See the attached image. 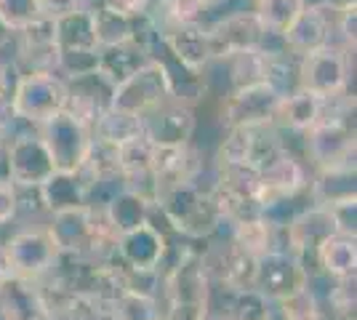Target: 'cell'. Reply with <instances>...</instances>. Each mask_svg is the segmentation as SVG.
<instances>
[{"mask_svg": "<svg viewBox=\"0 0 357 320\" xmlns=\"http://www.w3.org/2000/svg\"><path fill=\"white\" fill-rule=\"evenodd\" d=\"M256 131H259V125L224 128V137L219 142V150H216V163H253V158H256Z\"/></svg>", "mask_w": 357, "mask_h": 320, "instance_id": "obj_35", "label": "cell"}, {"mask_svg": "<svg viewBox=\"0 0 357 320\" xmlns=\"http://www.w3.org/2000/svg\"><path fill=\"white\" fill-rule=\"evenodd\" d=\"M200 3H203V6H206V8H211V6H216V3H219V0H200Z\"/></svg>", "mask_w": 357, "mask_h": 320, "instance_id": "obj_55", "label": "cell"}, {"mask_svg": "<svg viewBox=\"0 0 357 320\" xmlns=\"http://www.w3.org/2000/svg\"><path fill=\"white\" fill-rule=\"evenodd\" d=\"M64 83H67V105H64V112H70L73 118L86 123L91 131H93L96 121L112 107V91H115V86L99 70L89 73V75L73 77V80H64Z\"/></svg>", "mask_w": 357, "mask_h": 320, "instance_id": "obj_13", "label": "cell"}, {"mask_svg": "<svg viewBox=\"0 0 357 320\" xmlns=\"http://www.w3.org/2000/svg\"><path fill=\"white\" fill-rule=\"evenodd\" d=\"M232 243L259 259L269 251H275V227L264 216L245 219V222H232Z\"/></svg>", "mask_w": 357, "mask_h": 320, "instance_id": "obj_34", "label": "cell"}, {"mask_svg": "<svg viewBox=\"0 0 357 320\" xmlns=\"http://www.w3.org/2000/svg\"><path fill=\"white\" fill-rule=\"evenodd\" d=\"M275 320H326V312L312 286H307L275 305Z\"/></svg>", "mask_w": 357, "mask_h": 320, "instance_id": "obj_39", "label": "cell"}, {"mask_svg": "<svg viewBox=\"0 0 357 320\" xmlns=\"http://www.w3.org/2000/svg\"><path fill=\"white\" fill-rule=\"evenodd\" d=\"M91 16H93V32L96 46H118L126 40H134V16L123 14L118 8L107 6L102 0H91Z\"/></svg>", "mask_w": 357, "mask_h": 320, "instance_id": "obj_30", "label": "cell"}, {"mask_svg": "<svg viewBox=\"0 0 357 320\" xmlns=\"http://www.w3.org/2000/svg\"><path fill=\"white\" fill-rule=\"evenodd\" d=\"M280 99H283V93L267 80L232 89L222 99V125L224 128L269 125V123H275V112H278Z\"/></svg>", "mask_w": 357, "mask_h": 320, "instance_id": "obj_6", "label": "cell"}, {"mask_svg": "<svg viewBox=\"0 0 357 320\" xmlns=\"http://www.w3.org/2000/svg\"><path fill=\"white\" fill-rule=\"evenodd\" d=\"M16 56L14 67L19 75H30V73H56L59 67V40L54 30V19L40 16L30 24H24L22 30L14 32Z\"/></svg>", "mask_w": 357, "mask_h": 320, "instance_id": "obj_7", "label": "cell"}, {"mask_svg": "<svg viewBox=\"0 0 357 320\" xmlns=\"http://www.w3.org/2000/svg\"><path fill=\"white\" fill-rule=\"evenodd\" d=\"M16 80H19V70L14 61H0V96H11Z\"/></svg>", "mask_w": 357, "mask_h": 320, "instance_id": "obj_50", "label": "cell"}, {"mask_svg": "<svg viewBox=\"0 0 357 320\" xmlns=\"http://www.w3.org/2000/svg\"><path fill=\"white\" fill-rule=\"evenodd\" d=\"M123 280H126V291L163 299V277L158 275V270H131V267H126Z\"/></svg>", "mask_w": 357, "mask_h": 320, "instance_id": "obj_44", "label": "cell"}, {"mask_svg": "<svg viewBox=\"0 0 357 320\" xmlns=\"http://www.w3.org/2000/svg\"><path fill=\"white\" fill-rule=\"evenodd\" d=\"M165 235L152 224L128 229L118 238V259L131 270H155L163 257Z\"/></svg>", "mask_w": 357, "mask_h": 320, "instance_id": "obj_22", "label": "cell"}, {"mask_svg": "<svg viewBox=\"0 0 357 320\" xmlns=\"http://www.w3.org/2000/svg\"><path fill=\"white\" fill-rule=\"evenodd\" d=\"M203 174V155L192 142L187 144H155L152 153V176L155 195L178 182H192Z\"/></svg>", "mask_w": 357, "mask_h": 320, "instance_id": "obj_17", "label": "cell"}, {"mask_svg": "<svg viewBox=\"0 0 357 320\" xmlns=\"http://www.w3.org/2000/svg\"><path fill=\"white\" fill-rule=\"evenodd\" d=\"M86 176L80 171H54L38 190L40 200L48 213L75 208V206H86Z\"/></svg>", "mask_w": 357, "mask_h": 320, "instance_id": "obj_26", "label": "cell"}, {"mask_svg": "<svg viewBox=\"0 0 357 320\" xmlns=\"http://www.w3.org/2000/svg\"><path fill=\"white\" fill-rule=\"evenodd\" d=\"M3 245H6V254L11 261V273L27 277V280L45 277L59 257V248L45 227L22 229V232L11 235Z\"/></svg>", "mask_w": 357, "mask_h": 320, "instance_id": "obj_10", "label": "cell"}, {"mask_svg": "<svg viewBox=\"0 0 357 320\" xmlns=\"http://www.w3.org/2000/svg\"><path fill=\"white\" fill-rule=\"evenodd\" d=\"M22 123L24 121L16 115L11 96H0V139H11L14 134L24 131V128H19ZM27 128H30V125H27Z\"/></svg>", "mask_w": 357, "mask_h": 320, "instance_id": "obj_47", "label": "cell"}, {"mask_svg": "<svg viewBox=\"0 0 357 320\" xmlns=\"http://www.w3.org/2000/svg\"><path fill=\"white\" fill-rule=\"evenodd\" d=\"M38 134L45 142V150L51 155L56 171H80L83 168L91 139H93V131L86 123H80L70 112L61 109L54 118L38 125Z\"/></svg>", "mask_w": 357, "mask_h": 320, "instance_id": "obj_4", "label": "cell"}, {"mask_svg": "<svg viewBox=\"0 0 357 320\" xmlns=\"http://www.w3.org/2000/svg\"><path fill=\"white\" fill-rule=\"evenodd\" d=\"M312 283L310 270L304 267V259L296 254L285 251H269L256 259V275H253V289L261 291L272 305L283 302L285 296L307 289Z\"/></svg>", "mask_w": 357, "mask_h": 320, "instance_id": "obj_8", "label": "cell"}, {"mask_svg": "<svg viewBox=\"0 0 357 320\" xmlns=\"http://www.w3.org/2000/svg\"><path fill=\"white\" fill-rule=\"evenodd\" d=\"M16 216V187L11 182H0V227Z\"/></svg>", "mask_w": 357, "mask_h": 320, "instance_id": "obj_48", "label": "cell"}, {"mask_svg": "<svg viewBox=\"0 0 357 320\" xmlns=\"http://www.w3.org/2000/svg\"><path fill=\"white\" fill-rule=\"evenodd\" d=\"M0 16L11 30H22L24 24H30L35 19H40L43 11L38 6V0H0Z\"/></svg>", "mask_w": 357, "mask_h": 320, "instance_id": "obj_43", "label": "cell"}, {"mask_svg": "<svg viewBox=\"0 0 357 320\" xmlns=\"http://www.w3.org/2000/svg\"><path fill=\"white\" fill-rule=\"evenodd\" d=\"M102 3L112 6V8H118V11H123V14H128V16H142V14H147L152 0H102Z\"/></svg>", "mask_w": 357, "mask_h": 320, "instance_id": "obj_51", "label": "cell"}, {"mask_svg": "<svg viewBox=\"0 0 357 320\" xmlns=\"http://www.w3.org/2000/svg\"><path fill=\"white\" fill-rule=\"evenodd\" d=\"M160 320H165V318H160Z\"/></svg>", "mask_w": 357, "mask_h": 320, "instance_id": "obj_56", "label": "cell"}, {"mask_svg": "<svg viewBox=\"0 0 357 320\" xmlns=\"http://www.w3.org/2000/svg\"><path fill=\"white\" fill-rule=\"evenodd\" d=\"M11 43H14V30H11V27L3 22V16H0V51L8 48Z\"/></svg>", "mask_w": 357, "mask_h": 320, "instance_id": "obj_52", "label": "cell"}, {"mask_svg": "<svg viewBox=\"0 0 357 320\" xmlns=\"http://www.w3.org/2000/svg\"><path fill=\"white\" fill-rule=\"evenodd\" d=\"M139 134H144L142 118H139V115H131V112L112 109V107H109L105 115L96 121V125H93V137L107 142V144H112V147H118V144L139 137Z\"/></svg>", "mask_w": 357, "mask_h": 320, "instance_id": "obj_36", "label": "cell"}, {"mask_svg": "<svg viewBox=\"0 0 357 320\" xmlns=\"http://www.w3.org/2000/svg\"><path fill=\"white\" fill-rule=\"evenodd\" d=\"M206 30H208L211 38V48H213V59H227L229 54H238V51L261 48L269 32L253 8H243V11L219 16Z\"/></svg>", "mask_w": 357, "mask_h": 320, "instance_id": "obj_11", "label": "cell"}, {"mask_svg": "<svg viewBox=\"0 0 357 320\" xmlns=\"http://www.w3.org/2000/svg\"><path fill=\"white\" fill-rule=\"evenodd\" d=\"M64 315L67 320H112V310L96 305L89 296H73Z\"/></svg>", "mask_w": 357, "mask_h": 320, "instance_id": "obj_45", "label": "cell"}, {"mask_svg": "<svg viewBox=\"0 0 357 320\" xmlns=\"http://www.w3.org/2000/svg\"><path fill=\"white\" fill-rule=\"evenodd\" d=\"M259 179H261V192H259L261 203L298 198L310 187L307 168L291 150H280L272 160H267L259 168Z\"/></svg>", "mask_w": 357, "mask_h": 320, "instance_id": "obj_15", "label": "cell"}, {"mask_svg": "<svg viewBox=\"0 0 357 320\" xmlns=\"http://www.w3.org/2000/svg\"><path fill=\"white\" fill-rule=\"evenodd\" d=\"M314 259L328 277H349L357 275V238L349 235H331L314 251Z\"/></svg>", "mask_w": 357, "mask_h": 320, "instance_id": "obj_29", "label": "cell"}, {"mask_svg": "<svg viewBox=\"0 0 357 320\" xmlns=\"http://www.w3.org/2000/svg\"><path fill=\"white\" fill-rule=\"evenodd\" d=\"M331 211H333V219H336L339 235H349V238H357V200H347V203H339V206H333Z\"/></svg>", "mask_w": 357, "mask_h": 320, "instance_id": "obj_46", "label": "cell"}, {"mask_svg": "<svg viewBox=\"0 0 357 320\" xmlns=\"http://www.w3.org/2000/svg\"><path fill=\"white\" fill-rule=\"evenodd\" d=\"M0 318L3 320L51 318L38 280H27V277H19V275H11V277L0 280Z\"/></svg>", "mask_w": 357, "mask_h": 320, "instance_id": "obj_20", "label": "cell"}, {"mask_svg": "<svg viewBox=\"0 0 357 320\" xmlns=\"http://www.w3.org/2000/svg\"><path fill=\"white\" fill-rule=\"evenodd\" d=\"M54 30H56V40H59L61 51H70V48H99L96 46V32H93L91 6L54 16Z\"/></svg>", "mask_w": 357, "mask_h": 320, "instance_id": "obj_31", "label": "cell"}, {"mask_svg": "<svg viewBox=\"0 0 357 320\" xmlns=\"http://www.w3.org/2000/svg\"><path fill=\"white\" fill-rule=\"evenodd\" d=\"M149 203L152 200L139 195L134 190H120L115 198L105 206V213L109 219V224L118 229L120 235L128 232V229H136L142 224H147V213H149Z\"/></svg>", "mask_w": 357, "mask_h": 320, "instance_id": "obj_32", "label": "cell"}, {"mask_svg": "<svg viewBox=\"0 0 357 320\" xmlns=\"http://www.w3.org/2000/svg\"><path fill=\"white\" fill-rule=\"evenodd\" d=\"M171 99V89L165 80L160 64L149 56V61L136 70L128 80H123L115 86L112 91V109L120 112H131V115H147L152 107H158L160 102Z\"/></svg>", "mask_w": 357, "mask_h": 320, "instance_id": "obj_12", "label": "cell"}, {"mask_svg": "<svg viewBox=\"0 0 357 320\" xmlns=\"http://www.w3.org/2000/svg\"><path fill=\"white\" fill-rule=\"evenodd\" d=\"M16 115L30 125H40L54 118L67 105V83L56 73H30L19 75L11 91Z\"/></svg>", "mask_w": 357, "mask_h": 320, "instance_id": "obj_3", "label": "cell"}, {"mask_svg": "<svg viewBox=\"0 0 357 320\" xmlns=\"http://www.w3.org/2000/svg\"><path fill=\"white\" fill-rule=\"evenodd\" d=\"M213 190L232 200H253L261 192L259 166L253 163H216Z\"/></svg>", "mask_w": 357, "mask_h": 320, "instance_id": "obj_28", "label": "cell"}, {"mask_svg": "<svg viewBox=\"0 0 357 320\" xmlns=\"http://www.w3.org/2000/svg\"><path fill=\"white\" fill-rule=\"evenodd\" d=\"M142 123L152 144H187L192 142L197 128L195 107L176 99H165L158 107H152L147 115H142Z\"/></svg>", "mask_w": 357, "mask_h": 320, "instance_id": "obj_14", "label": "cell"}, {"mask_svg": "<svg viewBox=\"0 0 357 320\" xmlns=\"http://www.w3.org/2000/svg\"><path fill=\"white\" fill-rule=\"evenodd\" d=\"M304 155L312 160L314 171L326 168H355L357 142L355 123L328 121L317 123L304 134Z\"/></svg>", "mask_w": 357, "mask_h": 320, "instance_id": "obj_5", "label": "cell"}, {"mask_svg": "<svg viewBox=\"0 0 357 320\" xmlns=\"http://www.w3.org/2000/svg\"><path fill=\"white\" fill-rule=\"evenodd\" d=\"M229 294H232V299L222 310L227 320H275V305L261 291L240 289L229 291Z\"/></svg>", "mask_w": 357, "mask_h": 320, "instance_id": "obj_37", "label": "cell"}, {"mask_svg": "<svg viewBox=\"0 0 357 320\" xmlns=\"http://www.w3.org/2000/svg\"><path fill=\"white\" fill-rule=\"evenodd\" d=\"M93 222H96V211L91 206H75V208L51 213V224L45 229L51 232L59 251L86 257L91 235H93Z\"/></svg>", "mask_w": 357, "mask_h": 320, "instance_id": "obj_21", "label": "cell"}, {"mask_svg": "<svg viewBox=\"0 0 357 320\" xmlns=\"http://www.w3.org/2000/svg\"><path fill=\"white\" fill-rule=\"evenodd\" d=\"M11 261H8V254H6V245L0 243V280H6V277H11Z\"/></svg>", "mask_w": 357, "mask_h": 320, "instance_id": "obj_53", "label": "cell"}, {"mask_svg": "<svg viewBox=\"0 0 357 320\" xmlns=\"http://www.w3.org/2000/svg\"><path fill=\"white\" fill-rule=\"evenodd\" d=\"M320 107H323L320 96L296 89L280 99L275 112V125L288 134H307L320 123Z\"/></svg>", "mask_w": 357, "mask_h": 320, "instance_id": "obj_24", "label": "cell"}, {"mask_svg": "<svg viewBox=\"0 0 357 320\" xmlns=\"http://www.w3.org/2000/svg\"><path fill=\"white\" fill-rule=\"evenodd\" d=\"M357 0H326V8H333V11H347V8H355Z\"/></svg>", "mask_w": 357, "mask_h": 320, "instance_id": "obj_54", "label": "cell"}, {"mask_svg": "<svg viewBox=\"0 0 357 320\" xmlns=\"http://www.w3.org/2000/svg\"><path fill=\"white\" fill-rule=\"evenodd\" d=\"M355 54L336 46L314 48L310 54L298 56V89L310 91L320 99L349 91V75H352V59Z\"/></svg>", "mask_w": 357, "mask_h": 320, "instance_id": "obj_2", "label": "cell"}, {"mask_svg": "<svg viewBox=\"0 0 357 320\" xmlns=\"http://www.w3.org/2000/svg\"><path fill=\"white\" fill-rule=\"evenodd\" d=\"M163 43L181 64H187L190 70H197V73H206V67L213 61L208 30L203 24H190V27H176V30L165 32Z\"/></svg>", "mask_w": 357, "mask_h": 320, "instance_id": "obj_23", "label": "cell"}, {"mask_svg": "<svg viewBox=\"0 0 357 320\" xmlns=\"http://www.w3.org/2000/svg\"><path fill=\"white\" fill-rule=\"evenodd\" d=\"M339 11L333 8H301V14L283 32V43L291 54L304 56L314 48L331 46Z\"/></svg>", "mask_w": 357, "mask_h": 320, "instance_id": "obj_18", "label": "cell"}, {"mask_svg": "<svg viewBox=\"0 0 357 320\" xmlns=\"http://www.w3.org/2000/svg\"><path fill=\"white\" fill-rule=\"evenodd\" d=\"M163 318V307L160 299L134 294V291H123L115 307H112V320H160Z\"/></svg>", "mask_w": 357, "mask_h": 320, "instance_id": "obj_41", "label": "cell"}, {"mask_svg": "<svg viewBox=\"0 0 357 320\" xmlns=\"http://www.w3.org/2000/svg\"><path fill=\"white\" fill-rule=\"evenodd\" d=\"M213 283L203 261V251H192L178 264L174 273L163 277V302L165 305H192V302H211Z\"/></svg>", "mask_w": 357, "mask_h": 320, "instance_id": "obj_16", "label": "cell"}, {"mask_svg": "<svg viewBox=\"0 0 357 320\" xmlns=\"http://www.w3.org/2000/svg\"><path fill=\"white\" fill-rule=\"evenodd\" d=\"M301 0H253V11L261 19V24L278 35L288 30V24L301 14Z\"/></svg>", "mask_w": 357, "mask_h": 320, "instance_id": "obj_40", "label": "cell"}, {"mask_svg": "<svg viewBox=\"0 0 357 320\" xmlns=\"http://www.w3.org/2000/svg\"><path fill=\"white\" fill-rule=\"evenodd\" d=\"M147 61H149V51L142 43H136V40H126V43H118V46L99 48V73L112 86L128 80Z\"/></svg>", "mask_w": 357, "mask_h": 320, "instance_id": "obj_27", "label": "cell"}, {"mask_svg": "<svg viewBox=\"0 0 357 320\" xmlns=\"http://www.w3.org/2000/svg\"><path fill=\"white\" fill-rule=\"evenodd\" d=\"M357 168H326V171H314L310 179V195L314 206L333 208L347 200H357Z\"/></svg>", "mask_w": 357, "mask_h": 320, "instance_id": "obj_25", "label": "cell"}, {"mask_svg": "<svg viewBox=\"0 0 357 320\" xmlns=\"http://www.w3.org/2000/svg\"><path fill=\"white\" fill-rule=\"evenodd\" d=\"M89 3L91 0H38L43 16H51V19L67 14V11H75V8H83V6H89Z\"/></svg>", "mask_w": 357, "mask_h": 320, "instance_id": "obj_49", "label": "cell"}, {"mask_svg": "<svg viewBox=\"0 0 357 320\" xmlns=\"http://www.w3.org/2000/svg\"><path fill=\"white\" fill-rule=\"evenodd\" d=\"M227 67V80H229V91L248 86V83H259L267 80V51L253 48V51H238L229 54L227 59H219Z\"/></svg>", "mask_w": 357, "mask_h": 320, "instance_id": "obj_33", "label": "cell"}, {"mask_svg": "<svg viewBox=\"0 0 357 320\" xmlns=\"http://www.w3.org/2000/svg\"><path fill=\"white\" fill-rule=\"evenodd\" d=\"M54 171L56 168L38 134V125H30L8 139V182L14 187H40Z\"/></svg>", "mask_w": 357, "mask_h": 320, "instance_id": "obj_9", "label": "cell"}, {"mask_svg": "<svg viewBox=\"0 0 357 320\" xmlns=\"http://www.w3.org/2000/svg\"><path fill=\"white\" fill-rule=\"evenodd\" d=\"M96 70H99V48H70V51L59 54L56 75L64 77V80L89 75Z\"/></svg>", "mask_w": 357, "mask_h": 320, "instance_id": "obj_42", "label": "cell"}, {"mask_svg": "<svg viewBox=\"0 0 357 320\" xmlns=\"http://www.w3.org/2000/svg\"><path fill=\"white\" fill-rule=\"evenodd\" d=\"M155 206L163 211L165 222L174 232L192 241H206L222 219L211 187H200V176L192 182H178L160 190L155 195Z\"/></svg>", "mask_w": 357, "mask_h": 320, "instance_id": "obj_1", "label": "cell"}, {"mask_svg": "<svg viewBox=\"0 0 357 320\" xmlns=\"http://www.w3.org/2000/svg\"><path fill=\"white\" fill-rule=\"evenodd\" d=\"M152 153H155V144L149 142L147 134H139V137L118 144L120 174L126 179H136V176L152 174Z\"/></svg>", "mask_w": 357, "mask_h": 320, "instance_id": "obj_38", "label": "cell"}, {"mask_svg": "<svg viewBox=\"0 0 357 320\" xmlns=\"http://www.w3.org/2000/svg\"><path fill=\"white\" fill-rule=\"evenodd\" d=\"M285 232H288V245H291V254H296L298 259H304L307 254H312L320 248L323 241H328L331 235H336L339 227H336V219H333V211L331 208H323V206H307L285 224Z\"/></svg>", "mask_w": 357, "mask_h": 320, "instance_id": "obj_19", "label": "cell"}]
</instances>
